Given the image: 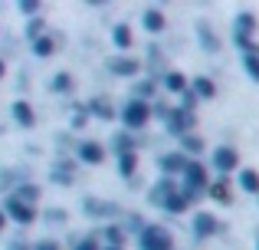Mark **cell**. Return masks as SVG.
Returning a JSON list of instances; mask_svg holds the SVG:
<instances>
[{"label": "cell", "mask_w": 259, "mask_h": 250, "mask_svg": "<svg viewBox=\"0 0 259 250\" xmlns=\"http://www.w3.org/2000/svg\"><path fill=\"white\" fill-rule=\"evenodd\" d=\"M203 191H207V171H203V165L187 161V168H184V194L190 201H197Z\"/></svg>", "instance_id": "obj_1"}, {"label": "cell", "mask_w": 259, "mask_h": 250, "mask_svg": "<svg viewBox=\"0 0 259 250\" xmlns=\"http://www.w3.org/2000/svg\"><path fill=\"white\" fill-rule=\"evenodd\" d=\"M148 119H151V105L145 102V99H132V102L121 109V122L128 128H141L148 125Z\"/></svg>", "instance_id": "obj_2"}, {"label": "cell", "mask_w": 259, "mask_h": 250, "mask_svg": "<svg viewBox=\"0 0 259 250\" xmlns=\"http://www.w3.org/2000/svg\"><path fill=\"white\" fill-rule=\"evenodd\" d=\"M174 237L164 231V227H145L141 234V250H171Z\"/></svg>", "instance_id": "obj_3"}, {"label": "cell", "mask_w": 259, "mask_h": 250, "mask_svg": "<svg viewBox=\"0 0 259 250\" xmlns=\"http://www.w3.org/2000/svg\"><path fill=\"white\" fill-rule=\"evenodd\" d=\"M4 214H7V218H13L17 224H33V221H36V207H33V204H23V201H17V198L7 201Z\"/></svg>", "instance_id": "obj_4"}, {"label": "cell", "mask_w": 259, "mask_h": 250, "mask_svg": "<svg viewBox=\"0 0 259 250\" xmlns=\"http://www.w3.org/2000/svg\"><path fill=\"white\" fill-rule=\"evenodd\" d=\"M213 165L220 168L223 174H227V171H233V168L240 165V155H236L233 148H227V145H223V148H217V152H213Z\"/></svg>", "instance_id": "obj_5"}, {"label": "cell", "mask_w": 259, "mask_h": 250, "mask_svg": "<svg viewBox=\"0 0 259 250\" xmlns=\"http://www.w3.org/2000/svg\"><path fill=\"white\" fill-rule=\"evenodd\" d=\"M79 158H82L85 165H102V161H105V148H102L99 141H82V145H79Z\"/></svg>", "instance_id": "obj_6"}, {"label": "cell", "mask_w": 259, "mask_h": 250, "mask_svg": "<svg viewBox=\"0 0 259 250\" xmlns=\"http://www.w3.org/2000/svg\"><path fill=\"white\" fill-rule=\"evenodd\" d=\"M194 125V116H190V112H184V109H177L171 119H167V128H171L174 135H184L187 132V128Z\"/></svg>", "instance_id": "obj_7"}, {"label": "cell", "mask_w": 259, "mask_h": 250, "mask_svg": "<svg viewBox=\"0 0 259 250\" xmlns=\"http://www.w3.org/2000/svg\"><path fill=\"white\" fill-rule=\"evenodd\" d=\"M217 227H220V224H217V218H213V214H207V211L194 218V231L200 234V237H210V234H217Z\"/></svg>", "instance_id": "obj_8"}, {"label": "cell", "mask_w": 259, "mask_h": 250, "mask_svg": "<svg viewBox=\"0 0 259 250\" xmlns=\"http://www.w3.org/2000/svg\"><path fill=\"white\" fill-rule=\"evenodd\" d=\"M108 69L118 73V76H135L141 66L135 63V59H128V56H118V59H112V63H108Z\"/></svg>", "instance_id": "obj_9"}, {"label": "cell", "mask_w": 259, "mask_h": 250, "mask_svg": "<svg viewBox=\"0 0 259 250\" xmlns=\"http://www.w3.org/2000/svg\"><path fill=\"white\" fill-rule=\"evenodd\" d=\"M13 119H17V122L23 125V128H30L33 122H36V116H33L30 102H23V99H20V102H13Z\"/></svg>", "instance_id": "obj_10"}, {"label": "cell", "mask_w": 259, "mask_h": 250, "mask_svg": "<svg viewBox=\"0 0 259 250\" xmlns=\"http://www.w3.org/2000/svg\"><path fill=\"white\" fill-rule=\"evenodd\" d=\"M161 168H164L167 174H184L187 158H184V152H181V155H164V158H161Z\"/></svg>", "instance_id": "obj_11"}, {"label": "cell", "mask_w": 259, "mask_h": 250, "mask_svg": "<svg viewBox=\"0 0 259 250\" xmlns=\"http://www.w3.org/2000/svg\"><path fill=\"white\" fill-rule=\"evenodd\" d=\"M240 188L249 191V194H259V171H253V168L240 171Z\"/></svg>", "instance_id": "obj_12"}, {"label": "cell", "mask_w": 259, "mask_h": 250, "mask_svg": "<svg viewBox=\"0 0 259 250\" xmlns=\"http://www.w3.org/2000/svg\"><path fill=\"white\" fill-rule=\"evenodd\" d=\"M174 191H177V188H174V181H171V178H164V181H161V185L151 191V201H161V204H167V198H171Z\"/></svg>", "instance_id": "obj_13"}, {"label": "cell", "mask_w": 259, "mask_h": 250, "mask_svg": "<svg viewBox=\"0 0 259 250\" xmlns=\"http://www.w3.org/2000/svg\"><path fill=\"white\" fill-rule=\"evenodd\" d=\"M164 207H167V211H174V214H181V211H187V207H190V198H187L184 191H174L171 198H167Z\"/></svg>", "instance_id": "obj_14"}, {"label": "cell", "mask_w": 259, "mask_h": 250, "mask_svg": "<svg viewBox=\"0 0 259 250\" xmlns=\"http://www.w3.org/2000/svg\"><path fill=\"white\" fill-rule=\"evenodd\" d=\"M132 26L128 23H118L115 26V46H118V50H128V46H132Z\"/></svg>", "instance_id": "obj_15"}, {"label": "cell", "mask_w": 259, "mask_h": 250, "mask_svg": "<svg viewBox=\"0 0 259 250\" xmlns=\"http://www.w3.org/2000/svg\"><path fill=\"white\" fill-rule=\"evenodd\" d=\"M145 26H148L151 33L164 30V13H161V10H148V13H145Z\"/></svg>", "instance_id": "obj_16"}, {"label": "cell", "mask_w": 259, "mask_h": 250, "mask_svg": "<svg viewBox=\"0 0 259 250\" xmlns=\"http://www.w3.org/2000/svg\"><path fill=\"white\" fill-rule=\"evenodd\" d=\"M135 168H138V155H135V152H125V155H121V161H118V171L128 178V174H135Z\"/></svg>", "instance_id": "obj_17"}, {"label": "cell", "mask_w": 259, "mask_h": 250, "mask_svg": "<svg viewBox=\"0 0 259 250\" xmlns=\"http://www.w3.org/2000/svg\"><path fill=\"white\" fill-rule=\"evenodd\" d=\"M164 83H167L171 92H184V89H187V76H184V73H167Z\"/></svg>", "instance_id": "obj_18"}, {"label": "cell", "mask_w": 259, "mask_h": 250, "mask_svg": "<svg viewBox=\"0 0 259 250\" xmlns=\"http://www.w3.org/2000/svg\"><path fill=\"white\" fill-rule=\"evenodd\" d=\"M194 89H197V96H200V99H210V96L217 92V86L210 83V79H197V83H194Z\"/></svg>", "instance_id": "obj_19"}, {"label": "cell", "mask_w": 259, "mask_h": 250, "mask_svg": "<svg viewBox=\"0 0 259 250\" xmlns=\"http://www.w3.org/2000/svg\"><path fill=\"white\" fill-rule=\"evenodd\" d=\"M53 53H56V43H53V37L36 40V56H53Z\"/></svg>", "instance_id": "obj_20"}, {"label": "cell", "mask_w": 259, "mask_h": 250, "mask_svg": "<svg viewBox=\"0 0 259 250\" xmlns=\"http://www.w3.org/2000/svg\"><path fill=\"white\" fill-rule=\"evenodd\" d=\"M36 198H39V191H36L33 185H23V188L17 191V201H23V204H33Z\"/></svg>", "instance_id": "obj_21"}, {"label": "cell", "mask_w": 259, "mask_h": 250, "mask_svg": "<svg viewBox=\"0 0 259 250\" xmlns=\"http://www.w3.org/2000/svg\"><path fill=\"white\" fill-rule=\"evenodd\" d=\"M69 86H72V79H69V73H59V76H56V79H53V89H56V92H66V89H69Z\"/></svg>", "instance_id": "obj_22"}, {"label": "cell", "mask_w": 259, "mask_h": 250, "mask_svg": "<svg viewBox=\"0 0 259 250\" xmlns=\"http://www.w3.org/2000/svg\"><path fill=\"white\" fill-rule=\"evenodd\" d=\"M181 145L187 148V152H200L203 141H200V138H194V135H181Z\"/></svg>", "instance_id": "obj_23"}, {"label": "cell", "mask_w": 259, "mask_h": 250, "mask_svg": "<svg viewBox=\"0 0 259 250\" xmlns=\"http://www.w3.org/2000/svg\"><path fill=\"white\" fill-rule=\"evenodd\" d=\"M246 69H249V76L259 83V56H256V53H249V56H246Z\"/></svg>", "instance_id": "obj_24"}, {"label": "cell", "mask_w": 259, "mask_h": 250, "mask_svg": "<svg viewBox=\"0 0 259 250\" xmlns=\"http://www.w3.org/2000/svg\"><path fill=\"white\" fill-rule=\"evenodd\" d=\"M105 237H108V240H112V244H115V247H118V244H125V234H121V231H118V227H105Z\"/></svg>", "instance_id": "obj_25"}, {"label": "cell", "mask_w": 259, "mask_h": 250, "mask_svg": "<svg viewBox=\"0 0 259 250\" xmlns=\"http://www.w3.org/2000/svg\"><path fill=\"white\" fill-rule=\"evenodd\" d=\"M92 112H95V116H102V119H112L115 116L112 105H105V102H92Z\"/></svg>", "instance_id": "obj_26"}, {"label": "cell", "mask_w": 259, "mask_h": 250, "mask_svg": "<svg viewBox=\"0 0 259 250\" xmlns=\"http://www.w3.org/2000/svg\"><path fill=\"white\" fill-rule=\"evenodd\" d=\"M76 250H102V247H99V240H95V237H85V240H79V244H76Z\"/></svg>", "instance_id": "obj_27"}, {"label": "cell", "mask_w": 259, "mask_h": 250, "mask_svg": "<svg viewBox=\"0 0 259 250\" xmlns=\"http://www.w3.org/2000/svg\"><path fill=\"white\" fill-rule=\"evenodd\" d=\"M33 250H59V244H56V240H39Z\"/></svg>", "instance_id": "obj_28"}, {"label": "cell", "mask_w": 259, "mask_h": 250, "mask_svg": "<svg viewBox=\"0 0 259 250\" xmlns=\"http://www.w3.org/2000/svg\"><path fill=\"white\" fill-rule=\"evenodd\" d=\"M20 10H23V13H36L39 4H20Z\"/></svg>", "instance_id": "obj_29"}, {"label": "cell", "mask_w": 259, "mask_h": 250, "mask_svg": "<svg viewBox=\"0 0 259 250\" xmlns=\"http://www.w3.org/2000/svg\"><path fill=\"white\" fill-rule=\"evenodd\" d=\"M10 250H33V247H26V244H10Z\"/></svg>", "instance_id": "obj_30"}, {"label": "cell", "mask_w": 259, "mask_h": 250, "mask_svg": "<svg viewBox=\"0 0 259 250\" xmlns=\"http://www.w3.org/2000/svg\"><path fill=\"white\" fill-rule=\"evenodd\" d=\"M4 224H7V214H4V211H0V231H4Z\"/></svg>", "instance_id": "obj_31"}, {"label": "cell", "mask_w": 259, "mask_h": 250, "mask_svg": "<svg viewBox=\"0 0 259 250\" xmlns=\"http://www.w3.org/2000/svg\"><path fill=\"white\" fill-rule=\"evenodd\" d=\"M4 69H7V66H4V63H0V76H4Z\"/></svg>", "instance_id": "obj_32"}, {"label": "cell", "mask_w": 259, "mask_h": 250, "mask_svg": "<svg viewBox=\"0 0 259 250\" xmlns=\"http://www.w3.org/2000/svg\"><path fill=\"white\" fill-rule=\"evenodd\" d=\"M105 250H118V247H105Z\"/></svg>", "instance_id": "obj_33"}, {"label": "cell", "mask_w": 259, "mask_h": 250, "mask_svg": "<svg viewBox=\"0 0 259 250\" xmlns=\"http://www.w3.org/2000/svg\"><path fill=\"white\" fill-rule=\"evenodd\" d=\"M256 247H259V244H256Z\"/></svg>", "instance_id": "obj_34"}]
</instances>
